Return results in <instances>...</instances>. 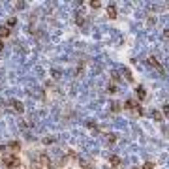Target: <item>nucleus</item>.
<instances>
[{"mask_svg":"<svg viewBox=\"0 0 169 169\" xmlns=\"http://www.w3.org/2000/svg\"><path fill=\"white\" fill-rule=\"evenodd\" d=\"M126 109H130V111H134L135 115H143V109H141V105H139V101L137 100H128L126 104H124Z\"/></svg>","mask_w":169,"mask_h":169,"instance_id":"1","label":"nucleus"},{"mask_svg":"<svg viewBox=\"0 0 169 169\" xmlns=\"http://www.w3.org/2000/svg\"><path fill=\"white\" fill-rule=\"evenodd\" d=\"M100 6H101V4L98 2V0H92V2H90V8H94V9H98Z\"/></svg>","mask_w":169,"mask_h":169,"instance_id":"14","label":"nucleus"},{"mask_svg":"<svg viewBox=\"0 0 169 169\" xmlns=\"http://www.w3.org/2000/svg\"><path fill=\"white\" fill-rule=\"evenodd\" d=\"M107 90H109V92H117V86L115 85H109V86H107Z\"/></svg>","mask_w":169,"mask_h":169,"instance_id":"18","label":"nucleus"},{"mask_svg":"<svg viewBox=\"0 0 169 169\" xmlns=\"http://www.w3.org/2000/svg\"><path fill=\"white\" fill-rule=\"evenodd\" d=\"M109 163H113V165H119V163H120V158L113 154V156H109Z\"/></svg>","mask_w":169,"mask_h":169,"instance_id":"9","label":"nucleus"},{"mask_svg":"<svg viewBox=\"0 0 169 169\" xmlns=\"http://www.w3.org/2000/svg\"><path fill=\"white\" fill-rule=\"evenodd\" d=\"M163 40H167V42H169V28L163 30Z\"/></svg>","mask_w":169,"mask_h":169,"instance_id":"17","label":"nucleus"},{"mask_svg":"<svg viewBox=\"0 0 169 169\" xmlns=\"http://www.w3.org/2000/svg\"><path fill=\"white\" fill-rule=\"evenodd\" d=\"M163 113H165V115H169V105H163Z\"/></svg>","mask_w":169,"mask_h":169,"instance_id":"19","label":"nucleus"},{"mask_svg":"<svg viewBox=\"0 0 169 169\" xmlns=\"http://www.w3.org/2000/svg\"><path fill=\"white\" fill-rule=\"evenodd\" d=\"M115 141H117V135H115V134H109V135H107V143H109V145H115Z\"/></svg>","mask_w":169,"mask_h":169,"instance_id":"10","label":"nucleus"},{"mask_svg":"<svg viewBox=\"0 0 169 169\" xmlns=\"http://www.w3.org/2000/svg\"><path fill=\"white\" fill-rule=\"evenodd\" d=\"M4 49V42H0V51H2Z\"/></svg>","mask_w":169,"mask_h":169,"instance_id":"20","label":"nucleus"},{"mask_svg":"<svg viewBox=\"0 0 169 169\" xmlns=\"http://www.w3.org/2000/svg\"><path fill=\"white\" fill-rule=\"evenodd\" d=\"M143 169H154V163H152V162H145V163H143Z\"/></svg>","mask_w":169,"mask_h":169,"instance_id":"13","label":"nucleus"},{"mask_svg":"<svg viewBox=\"0 0 169 169\" xmlns=\"http://www.w3.org/2000/svg\"><path fill=\"white\" fill-rule=\"evenodd\" d=\"M135 94H137V101H141V100L147 98V90L143 88V86H137V88H135Z\"/></svg>","mask_w":169,"mask_h":169,"instance_id":"5","label":"nucleus"},{"mask_svg":"<svg viewBox=\"0 0 169 169\" xmlns=\"http://www.w3.org/2000/svg\"><path fill=\"white\" fill-rule=\"evenodd\" d=\"M147 62H148V66H150V68H154L156 71H160V73H163V68H162V64L158 62V60L154 58V56H148V60H147Z\"/></svg>","mask_w":169,"mask_h":169,"instance_id":"3","label":"nucleus"},{"mask_svg":"<svg viewBox=\"0 0 169 169\" xmlns=\"http://www.w3.org/2000/svg\"><path fill=\"white\" fill-rule=\"evenodd\" d=\"M163 119V117H162V113H158V111H154V120H158V122H160Z\"/></svg>","mask_w":169,"mask_h":169,"instance_id":"15","label":"nucleus"},{"mask_svg":"<svg viewBox=\"0 0 169 169\" xmlns=\"http://www.w3.org/2000/svg\"><path fill=\"white\" fill-rule=\"evenodd\" d=\"M167 117H169V115H167Z\"/></svg>","mask_w":169,"mask_h":169,"instance_id":"21","label":"nucleus"},{"mask_svg":"<svg viewBox=\"0 0 169 169\" xmlns=\"http://www.w3.org/2000/svg\"><path fill=\"white\" fill-rule=\"evenodd\" d=\"M40 163H42V165H49V160H47V156H45V154L40 156Z\"/></svg>","mask_w":169,"mask_h":169,"instance_id":"12","label":"nucleus"},{"mask_svg":"<svg viewBox=\"0 0 169 169\" xmlns=\"http://www.w3.org/2000/svg\"><path fill=\"white\" fill-rule=\"evenodd\" d=\"M15 8H17V9H23V8H24V2H15Z\"/></svg>","mask_w":169,"mask_h":169,"instance_id":"16","label":"nucleus"},{"mask_svg":"<svg viewBox=\"0 0 169 169\" xmlns=\"http://www.w3.org/2000/svg\"><path fill=\"white\" fill-rule=\"evenodd\" d=\"M6 148H9V150H12L13 154H15V152L21 150V143H19V141H12L9 145H6Z\"/></svg>","mask_w":169,"mask_h":169,"instance_id":"4","label":"nucleus"},{"mask_svg":"<svg viewBox=\"0 0 169 169\" xmlns=\"http://www.w3.org/2000/svg\"><path fill=\"white\" fill-rule=\"evenodd\" d=\"M15 24H17V19H15V17H9V19H8V28L15 27Z\"/></svg>","mask_w":169,"mask_h":169,"instance_id":"11","label":"nucleus"},{"mask_svg":"<svg viewBox=\"0 0 169 169\" xmlns=\"http://www.w3.org/2000/svg\"><path fill=\"white\" fill-rule=\"evenodd\" d=\"M107 15H109L111 19H117V4H109V6H107Z\"/></svg>","mask_w":169,"mask_h":169,"instance_id":"6","label":"nucleus"},{"mask_svg":"<svg viewBox=\"0 0 169 169\" xmlns=\"http://www.w3.org/2000/svg\"><path fill=\"white\" fill-rule=\"evenodd\" d=\"M2 162L6 163V167H17V165H19V158H17V154H8V156H4Z\"/></svg>","mask_w":169,"mask_h":169,"instance_id":"2","label":"nucleus"},{"mask_svg":"<svg viewBox=\"0 0 169 169\" xmlns=\"http://www.w3.org/2000/svg\"><path fill=\"white\" fill-rule=\"evenodd\" d=\"M13 107H15V111H17V113H23L24 111V105L21 104V101H17V100L13 101Z\"/></svg>","mask_w":169,"mask_h":169,"instance_id":"8","label":"nucleus"},{"mask_svg":"<svg viewBox=\"0 0 169 169\" xmlns=\"http://www.w3.org/2000/svg\"><path fill=\"white\" fill-rule=\"evenodd\" d=\"M6 38H9V28L6 27V24H2V27H0V42L6 40Z\"/></svg>","mask_w":169,"mask_h":169,"instance_id":"7","label":"nucleus"}]
</instances>
